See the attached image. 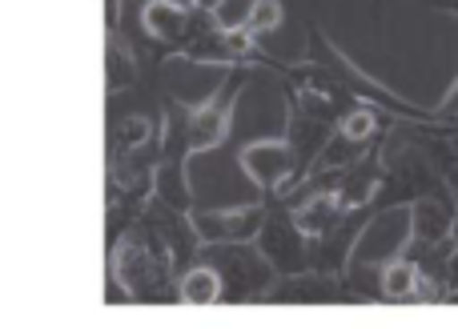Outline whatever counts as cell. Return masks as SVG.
Instances as JSON below:
<instances>
[{
  "label": "cell",
  "mask_w": 458,
  "mask_h": 329,
  "mask_svg": "<svg viewBox=\"0 0 458 329\" xmlns=\"http://www.w3.org/2000/svg\"><path fill=\"white\" fill-rule=\"evenodd\" d=\"M269 24H277V0H261L253 8V29H269Z\"/></svg>",
  "instance_id": "5"
},
{
  "label": "cell",
  "mask_w": 458,
  "mask_h": 329,
  "mask_svg": "<svg viewBox=\"0 0 458 329\" xmlns=\"http://www.w3.org/2000/svg\"><path fill=\"white\" fill-rule=\"evenodd\" d=\"M419 274L422 269L414 266V261H386V269H382V293H386L390 301H414V285H419Z\"/></svg>",
  "instance_id": "2"
},
{
  "label": "cell",
  "mask_w": 458,
  "mask_h": 329,
  "mask_svg": "<svg viewBox=\"0 0 458 329\" xmlns=\"http://www.w3.org/2000/svg\"><path fill=\"white\" fill-rule=\"evenodd\" d=\"M411 221H414V237L419 241H430V245H443L446 237H451L454 229V213L446 201H438V197H419L411 209Z\"/></svg>",
  "instance_id": "1"
},
{
  "label": "cell",
  "mask_w": 458,
  "mask_h": 329,
  "mask_svg": "<svg viewBox=\"0 0 458 329\" xmlns=\"http://www.w3.org/2000/svg\"><path fill=\"white\" fill-rule=\"evenodd\" d=\"M374 133V113L370 109H354L346 121H342V137L346 141H366Z\"/></svg>",
  "instance_id": "4"
},
{
  "label": "cell",
  "mask_w": 458,
  "mask_h": 329,
  "mask_svg": "<svg viewBox=\"0 0 458 329\" xmlns=\"http://www.w3.org/2000/svg\"><path fill=\"white\" fill-rule=\"evenodd\" d=\"M182 298L193 301V306H209V301L222 298V282H217L214 269H193L182 285Z\"/></svg>",
  "instance_id": "3"
},
{
  "label": "cell",
  "mask_w": 458,
  "mask_h": 329,
  "mask_svg": "<svg viewBox=\"0 0 458 329\" xmlns=\"http://www.w3.org/2000/svg\"><path fill=\"white\" fill-rule=\"evenodd\" d=\"M443 4H451V8H454V13H458V0H443Z\"/></svg>",
  "instance_id": "6"
}]
</instances>
